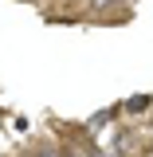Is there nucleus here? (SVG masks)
Segmentation results:
<instances>
[{
    "instance_id": "nucleus-2",
    "label": "nucleus",
    "mask_w": 153,
    "mask_h": 157,
    "mask_svg": "<svg viewBox=\"0 0 153 157\" xmlns=\"http://www.w3.org/2000/svg\"><path fill=\"white\" fill-rule=\"evenodd\" d=\"M145 106H149V94H137V98H130V102H126V110H130V114H141Z\"/></svg>"
},
{
    "instance_id": "nucleus-3",
    "label": "nucleus",
    "mask_w": 153,
    "mask_h": 157,
    "mask_svg": "<svg viewBox=\"0 0 153 157\" xmlns=\"http://www.w3.org/2000/svg\"><path fill=\"white\" fill-rule=\"evenodd\" d=\"M102 157H122V153H102Z\"/></svg>"
},
{
    "instance_id": "nucleus-1",
    "label": "nucleus",
    "mask_w": 153,
    "mask_h": 157,
    "mask_svg": "<svg viewBox=\"0 0 153 157\" xmlns=\"http://www.w3.org/2000/svg\"><path fill=\"white\" fill-rule=\"evenodd\" d=\"M110 118H114V110H98L94 118H86V130H90V134H94V130H106Z\"/></svg>"
}]
</instances>
